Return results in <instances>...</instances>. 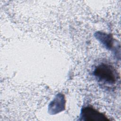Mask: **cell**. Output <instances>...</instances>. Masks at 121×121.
Here are the masks:
<instances>
[{"mask_svg":"<svg viewBox=\"0 0 121 121\" xmlns=\"http://www.w3.org/2000/svg\"><path fill=\"white\" fill-rule=\"evenodd\" d=\"M94 75L98 82L110 86L115 85L119 78L117 72L114 67L105 63H101L95 68Z\"/></svg>","mask_w":121,"mask_h":121,"instance_id":"cell-1","label":"cell"},{"mask_svg":"<svg viewBox=\"0 0 121 121\" xmlns=\"http://www.w3.org/2000/svg\"><path fill=\"white\" fill-rule=\"evenodd\" d=\"M80 117L81 120L86 121H102L109 120L104 114L90 106L86 107L82 110Z\"/></svg>","mask_w":121,"mask_h":121,"instance_id":"cell-2","label":"cell"}]
</instances>
